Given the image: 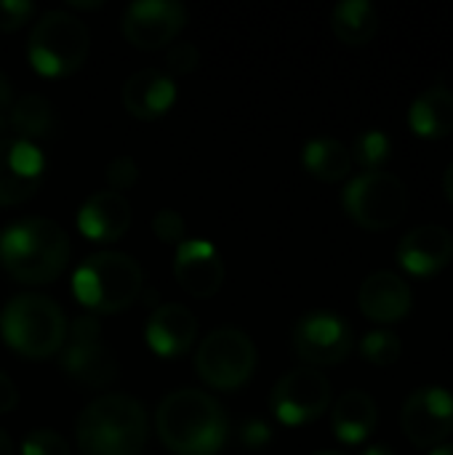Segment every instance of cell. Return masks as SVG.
<instances>
[{
  "label": "cell",
  "instance_id": "1f68e13d",
  "mask_svg": "<svg viewBox=\"0 0 453 455\" xmlns=\"http://www.w3.org/2000/svg\"><path fill=\"white\" fill-rule=\"evenodd\" d=\"M35 13L32 0H0V29L13 32Z\"/></svg>",
  "mask_w": 453,
  "mask_h": 455
},
{
  "label": "cell",
  "instance_id": "f546056e",
  "mask_svg": "<svg viewBox=\"0 0 453 455\" xmlns=\"http://www.w3.org/2000/svg\"><path fill=\"white\" fill-rule=\"evenodd\" d=\"M139 179V165L131 155H117L107 163V181L112 187V192H123L128 187H133Z\"/></svg>",
  "mask_w": 453,
  "mask_h": 455
},
{
  "label": "cell",
  "instance_id": "4fadbf2b",
  "mask_svg": "<svg viewBox=\"0 0 453 455\" xmlns=\"http://www.w3.org/2000/svg\"><path fill=\"white\" fill-rule=\"evenodd\" d=\"M45 179V155L35 141L0 139V205L29 200Z\"/></svg>",
  "mask_w": 453,
  "mask_h": 455
},
{
  "label": "cell",
  "instance_id": "5b68a950",
  "mask_svg": "<svg viewBox=\"0 0 453 455\" xmlns=\"http://www.w3.org/2000/svg\"><path fill=\"white\" fill-rule=\"evenodd\" d=\"M0 333L13 352L29 360H45L64 347L67 317L61 307L43 293H19L0 312Z\"/></svg>",
  "mask_w": 453,
  "mask_h": 455
},
{
  "label": "cell",
  "instance_id": "ac0fdd59",
  "mask_svg": "<svg viewBox=\"0 0 453 455\" xmlns=\"http://www.w3.org/2000/svg\"><path fill=\"white\" fill-rule=\"evenodd\" d=\"M131 203L112 189L93 192L77 211V227L88 240L112 243L120 240L131 227Z\"/></svg>",
  "mask_w": 453,
  "mask_h": 455
},
{
  "label": "cell",
  "instance_id": "d590c367",
  "mask_svg": "<svg viewBox=\"0 0 453 455\" xmlns=\"http://www.w3.org/2000/svg\"><path fill=\"white\" fill-rule=\"evenodd\" d=\"M443 192H446L449 203L453 205V163L446 168V173H443Z\"/></svg>",
  "mask_w": 453,
  "mask_h": 455
},
{
  "label": "cell",
  "instance_id": "9a60e30c",
  "mask_svg": "<svg viewBox=\"0 0 453 455\" xmlns=\"http://www.w3.org/2000/svg\"><path fill=\"white\" fill-rule=\"evenodd\" d=\"M395 259L403 272L419 280H430L443 272L453 259V235L446 227L425 224L403 235Z\"/></svg>",
  "mask_w": 453,
  "mask_h": 455
},
{
  "label": "cell",
  "instance_id": "74e56055",
  "mask_svg": "<svg viewBox=\"0 0 453 455\" xmlns=\"http://www.w3.org/2000/svg\"><path fill=\"white\" fill-rule=\"evenodd\" d=\"M0 455H13V443L3 429H0Z\"/></svg>",
  "mask_w": 453,
  "mask_h": 455
},
{
  "label": "cell",
  "instance_id": "8d00e7d4",
  "mask_svg": "<svg viewBox=\"0 0 453 455\" xmlns=\"http://www.w3.org/2000/svg\"><path fill=\"white\" fill-rule=\"evenodd\" d=\"M360 455H395V453H392V448H390V445H379V443H376V445H368V448H366Z\"/></svg>",
  "mask_w": 453,
  "mask_h": 455
},
{
  "label": "cell",
  "instance_id": "2e32d148",
  "mask_svg": "<svg viewBox=\"0 0 453 455\" xmlns=\"http://www.w3.org/2000/svg\"><path fill=\"white\" fill-rule=\"evenodd\" d=\"M174 275L190 296L208 299L224 283V264L214 243L184 240L174 256Z\"/></svg>",
  "mask_w": 453,
  "mask_h": 455
},
{
  "label": "cell",
  "instance_id": "d6986e66",
  "mask_svg": "<svg viewBox=\"0 0 453 455\" xmlns=\"http://www.w3.org/2000/svg\"><path fill=\"white\" fill-rule=\"evenodd\" d=\"M198 336V320L184 304H160L144 328L147 347L160 357L184 355Z\"/></svg>",
  "mask_w": 453,
  "mask_h": 455
},
{
  "label": "cell",
  "instance_id": "603a6c76",
  "mask_svg": "<svg viewBox=\"0 0 453 455\" xmlns=\"http://www.w3.org/2000/svg\"><path fill=\"white\" fill-rule=\"evenodd\" d=\"M331 27L342 43L363 45L379 29V11L368 0H342L331 11Z\"/></svg>",
  "mask_w": 453,
  "mask_h": 455
},
{
  "label": "cell",
  "instance_id": "3957f363",
  "mask_svg": "<svg viewBox=\"0 0 453 455\" xmlns=\"http://www.w3.org/2000/svg\"><path fill=\"white\" fill-rule=\"evenodd\" d=\"M150 437V416L131 395H101L88 403L75 424L83 455H142Z\"/></svg>",
  "mask_w": 453,
  "mask_h": 455
},
{
  "label": "cell",
  "instance_id": "9c48e42d",
  "mask_svg": "<svg viewBox=\"0 0 453 455\" xmlns=\"http://www.w3.org/2000/svg\"><path fill=\"white\" fill-rule=\"evenodd\" d=\"M259 355L251 336L240 328H216L211 331L198 352H195V371L198 376L222 392L240 389L251 381L256 371Z\"/></svg>",
  "mask_w": 453,
  "mask_h": 455
},
{
  "label": "cell",
  "instance_id": "5bb4252c",
  "mask_svg": "<svg viewBox=\"0 0 453 455\" xmlns=\"http://www.w3.org/2000/svg\"><path fill=\"white\" fill-rule=\"evenodd\" d=\"M187 24V8L179 0H136L123 11V35L136 48H160Z\"/></svg>",
  "mask_w": 453,
  "mask_h": 455
},
{
  "label": "cell",
  "instance_id": "ab89813d",
  "mask_svg": "<svg viewBox=\"0 0 453 455\" xmlns=\"http://www.w3.org/2000/svg\"><path fill=\"white\" fill-rule=\"evenodd\" d=\"M430 455H453V445H446V443H443V445L433 448V451H430Z\"/></svg>",
  "mask_w": 453,
  "mask_h": 455
},
{
  "label": "cell",
  "instance_id": "f35d334b",
  "mask_svg": "<svg viewBox=\"0 0 453 455\" xmlns=\"http://www.w3.org/2000/svg\"><path fill=\"white\" fill-rule=\"evenodd\" d=\"M75 8H101V0H69Z\"/></svg>",
  "mask_w": 453,
  "mask_h": 455
},
{
  "label": "cell",
  "instance_id": "52a82bcc",
  "mask_svg": "<svg viewBox=\"0 0 453 455\" xmlns=\"http://www.w3.org/2000/svg\"><path fill=\"white\" fill-rule=\"evenodd\" d=\"M342 205L358 227L368 232H384L406 216L409 187L400 176L387 171L360 173L344 187Z\"/></svg>",
  "mask_w": 453,
  "mask_h": 455
},
{
  "label": "cell",
  "instance_id": "4dcf8cb0",
  "mask_svg": "<svg viewBox=\"0 0 453 455\" xmlns=\"http://www.w3.org/2000/svg\"><path fill=\"white\" fill-rule=\"evenodd\" d=\"M238 440L243 443V448L248 451H264L272 443V429L267 421L262 419H246L238 429Z\"/></svg>",
  "mask_w": 453,
  "mask_h": 455
},
{
  "label": "cell",
  "instance_id": "e575fe53",
  "mask_svg": "<svg viewBox=\"0 0 453 455\" xmlns=\"http://www.w3.org/2000/svg\"><path fill=\"white\" fill-rule=\"evenodd\" d=\"M11 104H13V99H11V80H8V75L0 69V131H3V125L8 123Z\"/></svg>",
  "mask_w": 453,
  "mask_h": 455
},
{
  "label": "cell",
  "instance_id": "7402d4cb",
  "mask_svg": "<svg viewBox=\"0 0 453 455\" xmlns=\"http://www.w3.org/2000/svg\"><path fill=\"white\" fill-rule=\"evenodd\" d=\"M409 125L419 139H446L453 131V93L443 85H433L411 101Z\"/></svg>",
  "mask_w": 453,
  "mask_h": 455
},
{
  "label": "cell",
  "instance_id": "ba28073f",
  "mask_svg": "<svg viewBox=\"0 0 453 455\" xmlns=\"http://www.w3.org/2000/svg\"><path fill=\"white\" fill-rule=\"evenodd\" d=\"M59 352L61 371L80 389H107L120 373L117 357L101 341V323L93 315H80L67 325V339Z\"/></svg>",
  "mask_w": 453,
  "mask_h": 455
},
{
  "label": "cell",
  "instance_id": "83f0119b",
  "mask_svg": "<svg viewBox=\"0 0 453 455\" xmlns=\"http://www.w3.org/2000/svg\"><path fill=\"white\" fill-rule=\"evenodd\" d=\"M21 455H69V445L53 429H35L24 437Z\"/></svg>",
  "mask_w": 453,
  "mask_h": 455
},
{
  "label": "cell",
  "instance_id": "484cf974",
  "mask_svg": "<svg viewBox=\"0 0 453 455\" xmlns=\"http://www.w3.org/2000/svg\"><path fill=\"white\" fill-rule=\"evenodd\" d=\"M350 157L363 168V173H376V171H382L390 163V157H392V141L379 128L363 131L355 139V144L350 149Z\"/></svg>",
  "mask_w": 453,
  "mask_h": 455
},
{
  "label": "cell",
  "instance_id": "4316f807",
  "mask_svg": "<svg viewBox=\"0 0 453 455\" xmlns=\"http://www.w3.org/2000/svg\"><path fill=\"white\" fill-rule=\"evenodd\" d=\"M360 355L371 363V365H379V368H387V365H395L403 355V344H400V336L392 333V331H371L363 336L360 341Z\"/></svg>",
  "mask_w": 453,
  "mask_h": 455
},
{
  "label": "cell",
  "instance_id": "ffe728a7",
  "mask_svg": "<svg viewBox=\"0 0 453 455\" xmlns=\"http://www.w3.org/2000/svg\"><path fill=\"white\" fill-rule=\"evenodd\" d=\"M176 101V83L168 72L147 67L123 83V107L139 120H155Z\"/></svg>",
  "mask_w": 453,
  "mask_h": 455
},
{
  "label": "cell",
  "instance_id": "60d3db41",
  "mask_svg": "<svg viewBox=\"0 0 453 455\" xmlns=\"http://www.w3.org/2000/svg\"><path fill=\"white\" fill-rule=\"evenodd\" d=\"M315 455H342V453H315Z\"/></svg>",
  "mask_w": 453,
  "mask_h": 455
},
{
  "label": "cell",
  "instance_id": "277c9868",
  "mask_svg": "<svg viewBox=\"0 0 453 455\" xmlns=\"http://www.w3.org/2000/svg\"><path fill=\"white\" fill-rule=\"evenodd\" d=\"M144 285L139 261L120 251H99L80 261L72 275L75 299L96 315H117L128 309Z\"/></svg>",
  "mask_w": 453,
  "mask_h": 455
},
{
  "label": "cell",
  "instance_id": "44dd1931",
  "mask_svg": "<svg viewBox=\"0 0 453 455\" xmlns=\"http://www.w3.org/2000/svg\"><path fill=\"white\" fill-rule=\"evenodd\" d=\"M379 424L376 400L360 389L344 392L331 413V429L342 445H360L366 443Z\"/></svg>",
  "mask_w": 453,
  "mask_h": 455
},
{
  "label": "cell",
  "instance_id": "cb8c5ba5",
  "mask_svg": "<svg viewBox=\"0 0 453 455\" xmlns=\"http://www.w3.org/2000/svg\"><path fill=\"white\" fill-rule=\"evenodd\" d=\"M302 163L320 181H342L352 171L350 149L339 139H331V136L310 139L302 149Z\"/></svg>",
  "mask_w": 453,
  "mask_h": 455
},
{
  "label": "cell",
  "instance_id": "8fae6325",
  "mask_svg": "<svg viewBox=\"0 0 453 455\" xmlns=\"http://www.w3.org/2000/svg\"><path fill=\"white\" fill-rule=\"evenodd\" d=\"M296 355L315 365H339L352 352V328L342 315L334 312H307L294 325Z\"/></svg>",
  "mask_w": 453,
  "mask_h": 455
},
{
  "label": "cell",
  "instance_id": "6da1fadb",
  "mask_svg": "<svg viewBox=\"0 0 453 455\" xmlns=\"http://www.w3.org/2000/svg\"><path fill=\"white\" fill-rule=\"evenodd\" d=\"M160 443L176 455H216L230 440L224 408L200 389H176L155 411Z\"/></svg>",
  "mask_w": 453,
  "mask_h": 455
},
{
  "label": "cell",
  "instance_id": "7c38bea8",
  "mask_svg": "<svg viewBox=\"0 0 453 455\" xmlns=\"http://www.w3.org/2000/svg\"><path fill=\"white\" fill-rule=\"evenodd\" d=\"M403 432L419 451H433L453 435V395L441 387L411 392L403 405Z\"/></svg>",
  "mask_w": 453,
  "mask_h": 455
},
{
  "label": "cell",
  "instance_id": "e0dca14e",
  "mask_svg": "<svg viewBox=\"0 0 453 455\" xmlns=\"http://www.w3.org/2000/svg\"><path fill=\"white\" fill-rule=\"evenodd\" d=\"M358 304H360V312L371 323L392 325V323H400L409 317V312L414 307V293L400 275L379 269L363 280Z\"/></svg>",
  "mask_w": 453,
  "mask_h": 455
},
{
  "label": "cell",
  "instance_id": "d6a6232c",
  "mask_svg": "<svg viewBox=\"0 0 453 455\" xmlns=\"http://www.w3.org/2000/svg\"><path fill=\"white\" fill-rule=\"evenodd\" d=\"M166 61H168V69L171 72L184 75V72H192L200 64V51L192 43H174L166 51Z\"/></svg>",
  "mask_w": 453,
  "mask_h": 455
},
{
  "label": "cell",
  "instance_id": "30bf717a",
  "mask_svg": "<svg viewBox=\"0 0 453 455\" xmlns=\"http://www.w3.org/2000/svg\"><path fill=\"white\" fill-rule=\"evenodd\" d=\"M331 405V384L318 368L288 371L270 395L275 419L286 427H304L318 421Z\"/></svg>",
  "mask_w": 453,
  "mask_h": 455
},
{
  "label": "cell",
  "instance_id": "d4e9b609",
  "mask_svg": "<svg viewBox=\"0 0 453 455\" xmlns=\"http://www.w3.org/2000/svg\"><path fill=\"white\" fill-rule=\"evenodd\" d=\"M8 123L19 133V139L32 141V139H45L56 128V115L53 104L40 96V93H24L11 104Z\"/></svg>",
  "mask_w": 453,
  "mask_h": 455
},
{
  "label": "cell",
  "instance_id": "836d02e7",
  "mask_svg": "<svg viewBox=\"0 0 453 455\" xmlns=\"http://www.w3.org/2000/svg\"><path fill=\"white\" fill-rule=\"evenodd\" d=\"M16 403H19L16 384L5 373H0V413H11L16 408Z\"/></svg>",
  "mask_w": 453,
  "mask_h": 455
},
{
  "label": "cell",
  "instance_id": "7a4b0ae2",
  "mask_svg": "<svg viewBox=\"0 0 453 455\" xmlns=\"http://www.w3.org/2000/svg\"><path fill=\"white\" fill-rule=\"evenodd\" d=\"M69 261L67 232L43 216L16 219L0 229V264L27 285L53 283Z\"/></svg>",
  "mask_w": 453,
  "mask_h": 455
},
{
  "label": "cell",
  "instance_id": "f1b7e54d",
  "mask_svg": "<svg viewBox=\"0 0 453 455\" xmlns=\"http://www.w3.org/2000/svg\"><path fill=\"white\" fill-rule=\"evenodd\" d=\"M152 232H155L158 240H163V243H168V245H174V243L179 245V243H184L187 224H184V219H182L179 211L163 208V211H158L155 219H152Z\"/></svg>",
  "mask_w": 453,
  "mask_h": 455
},
{
  "label": "cell",
  "instance_id": "8992f818",
  "mask_svg": "<svg viewBox=\"0 0 453 455\" xmlns=\"http://www.w3.org/2000/svg\"><path fill=\"white\" fill-rule=\"evenodd\" d=\"M91 48V32L80 21V16L64 11V8H51L45 11L27 40V56L32 67L40 75L61 77L75 72Z\"/></svg>",
  "mask_w": 453,
  "mask_h": 455
}]
</instances>
